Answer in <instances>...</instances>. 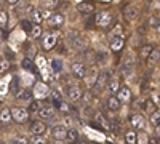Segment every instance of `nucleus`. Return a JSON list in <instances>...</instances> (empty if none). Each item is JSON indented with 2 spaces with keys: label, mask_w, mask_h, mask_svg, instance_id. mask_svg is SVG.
<instances>
[{
  "label": "nucleus",
  "mask_w": 160,
  "mask_h": 144,
  "mask_svg": "<svg viewBox=\"0 0 160 144\" xmlns=\"http://www.w3.org/2000/svg\"><path fill=\"white\" fill-rule=\"evenodd\" d=\"M160 61V50H152V53L148 56V64L149 66H154V64H157Z\"/></svg>",
  "instance_id": "bb28decb"
},
{
  "label": "nucleus",
  "mask_w": 160,
  "mask_h": 144,
  "mask_svg": "<svg viewBox=\"0 0 160 144\" xmlns=\"http://www.w3.org/2000/svg\"><path fill=\"white\" fill-rule=\"evenodd\" d=\"M98 75H99V72H98V67L96 66H91L90 69H87V74H85V83L88 85V87H93L95 85V82H96V78H98Z\"/></svg>",
  "instance_id": "6e6552de"
},
{
  "label": "nucleus",
  "mask_w": 160,
  "mask_h": 144,
  "mask_svg": "<svg viewBox=\"0 0 160 144\" xmlns=\"http://www.w3.org/2000/svg\"><path fill=\"white\" fill-rule=\"evenodd\" d=\"M87 133H88V136L90 138H93V139H98V141H104V135H101V133H95V132H91V128H87Z\"/></svg>",
  "instance_id": "c9c22d12"
},
{
  "label": "nucleus",
  "mask_w": 160,
  "mask_h": 144,
  "mask_svg": "<svg viewBox=\"0 0 160 144\" xmlns=\"http://www.w3.org/2000/svg\"><path fill=\"white\" fill-rule=\"evenodd\" d=\"M95 120H96V123L98 125H101L102 128H106V130H111V123L106 120V117L101 114V112H96L95 114Z\"/></svg>",
  "instance_id": "b1692460"
},
{
  "label": "nucleus",
  "mask_w": 160,
  "mask_h": 144,
  "mask_svg": "<svg viewBox=\"0 0 160 144\" xmlns=\"http://www.w3.org/2000/svg\"><path fill=\"white\" fill-rule=\"evenodd\" d=\"M50 95L53 96V99H55V101H59V102H61V93H59V90H53V91H50Z\"/></svg>",
  "instance_id": "49530a36"
},
{
  "label": "nucleus",
  "mask_w": 160,
  "mask_h": 144,
  "mask_svg": "<svg viewBox=\"0 0 160 144\" xmlns=\"http://www.w3.org/2000/svg\"><path fill=\"white\" fill-rule=\"evenodd\" d=\"M71 71H72V75H74L75 78H85V74H87V66H85L83 62L77 61V62H74L72 66H71Z\"/></svg>",
  "instance_id": "423d86ee"
},
{
  "label": "nucleus",
  "mask_w": 160,
  "mask_h": 144,
  "mask_svg": "<svg viewBox=\"0 0 160 144\" xmlns=\"http://www.w3.org/2000/svg\"><path fill=\"white\" fill-rule=\"evenodd\" d=\"M34 64L38 67V69H43V67H47L48 64H47V59L43 58V56H35V61H34Z\"/></svg>",
  "instance_id": "72a5a7b5"
},
{
  "label": "nucleus",
  "mask_w": 160,
  "mask_h": 144,
  "mask_svg": "<svg viewBox=\"0 0 160 144\" xmlns=\"http://www.w3.org/2000/svg\"><path fill=\"white\" fill-rule=\"evenodd\" d=\"M8 69H10V62L8 61H2V62H0V74L7 72Z\"/></svg>",
  "instance_id": "a18cd8bd"
},
{
  "label": "nucleus",
  "mask_w": 160,
  "mask_h": 144,
  "mask_svg": "<svg viewBox=\"0 0 160 144\" xmlns=\"http://www.w3.org/2000/svg\"><path fill=\"white\" fill-rule=\"evenodd\" d=\"M75 10H77L78 13H82V15H90V13H93L95 7H93L91 3L80 2V0H77V2H75Z\"/></svg>",
  "instance_id": "4468645a"
},
{
  "label": "nucleus",
  "mask_w": 160,
  "mask_h": 144,
  "mask_svg": "<svg viewBox=\"0 0 160 144\" xmlns=\"http://www.w3.org/2000/svg\"><path fill=\"white\" fill-rule=\"evenodd\" d=\"M111 22H112V15L109 11H101L96 16V26H99V27H109Z\"/></svg>",
  "instance_id": "39448f33"
},
{
  "label": "nucleus",
  "mask_w": 160,
  "mask_h": 144,
  "mask_svg": "<svg viewBox=\"0 0 160 144\" xmlns=\"http://www.w3.org/2000/svg\"><path fill=\"white\" fill-rule=\"evenodd\" d=\"M135 55L131 53V51H127L122 58V71L125 69H135Z\"/></svg>",
  "instance_id": "f8f14e48"
},
{
  "label": "nucleus",
  "mask_w": 160,
  "mask_h": 144,
  "mask_svg": "<svg viewBox=\"0 0 160 144\" xmlns=\"http://www.w3.org/2000/svg\"><path fill=\"white\" fill-rule=\"evenodd\" d=\"M80 144H88V142H80Z\"/></svg>",
  "instance_id": "4d7b16f0"
},
{
  "label": "nucleus",
  "mask_w": 160,
  "mask_h": 144,
  "mask_svg": "<svg viewBox=\"0 0 160 144\" xmlns=\"http://www.w3.org/2000/svg\"><path fill=\"white\" fill-rule=\"evenodd\" d=\"M125 142L127 144H136V132L135 130H128L125 133Z\"/></svg>",
  "instance_id": "c85d7f7f"
},
{
  "label": "nucleus",
  "mask_w": 160,
  "mask_h": 144,
  "mask_svg": "<svg viewBox=\"0 0 160 144\" xmlns=\"http://www.w3.org/2000/svg\"><path fill=\"white\" fill-rule=\"evenodd\" d=\"M123 45H125V38H123V35L111 38V50H112V51H120V50L123 48Z\"/></svg>",
  "instance_id": "6ab92c4d"
},
{
  "label": "nucleus",
  "mask_w": 160,
  "mask_h": 144,
  "mask_svg": "<svg viewBox=\"0 0 160 144\" xmlns=\"http://www.w3.org/2000/svg\"><path fill=\"white\" fill-rule=\"evenodd\" d=\"M138 15H139L138 7H135V5H128V7L125 8V18H127L128 21H135V19L138 18Z\"/></svg>",
  "instance_id": "a211bd4d"
},
{
  "label": "nucleus",
  "mask_w": 160,
  "mask_h": 144,
  "mask_svg": "<svg viewBox=\"0 0 160 144\" xmlns=\"http://www.w3.org/2000/svg\"><path fill=\"white\" fill-rule=\"evenodd\" d=\"M131 127H133V130H144V128H146V120H144V117L139 115V114L131 115Z\"/></svg>",
  "instance_id": "2eb2a0df"
},
{
  "label": "nucleus",
  "mask_w": 160,
  "mask_h": 144,
  "mask_svg": "<svg viewBox=\"0 0 160 144\" xmlns=\"http://www.w3.org/2000/svg\"><path fill=\"white\" fill-rule=\"evenodd\" d=\"M55 5H58V2H55V0H48V2L45 3V10H47V8H53Z\"/></svg>",
  "instance_id": "09e8293b"
},
{
  "label": "nucleus",
  "mask_w": 160,
  "mask_h": 144,
  "mask_svg": "<svg viewBox=\"0 0 160 144\" xmlns=\"http://www.w3.org/2000/svg\"><path fill=\"white\" fill-rule=\"evenodd\" d=\"M149 24H151V27L157 29L158 26H160V19H158V18H155V16H152V18L149 19Z\"/></svg>",
  "instance_id": "c03bdc74"
},
{
  "label": "nucleus",
  "mask_w": 160,
  "mask_h": 144,
  "mask_svg": "<svg viewBox=\"0 0 160 144\" xmlns=\"http://www.w3.org/2000/svg\"><path fill=\"white\" fill-rule=\"evenodd\" d=\"M50 71L53 74H61L64 71V59L59 58V56H55V58H51L50 59Z\"/></svg>",
  "instance_id": "20e7f679"
},
{
  "label": "nucleus",
  "mask_w": 160,
  "mask_h": 144,
  "mask_svg": "<svg viewBox=\"0 0 160 144\" xmlns=\"http://www.w3.org/2000/svg\"><path fill=\"white\" fill-rule=\"evenodd\" d=\"M108 90H109V93H111V95L118 93V90H120V82H118V78H117V77L111 78V82L108 83Z\"/></svg>",
  "instance_id": "4be33fe9"
},
{
  "label": "nucleus",
  "mask_w": 160,
  "mask_h": 144,
  "mask_svg": "<svg viewBox=\"0 0 160 144\" xmlns=\"http://www.w3.org/2000/svg\"><path fill=\"white\" fill-rule=\"evenodd\" d=\"M15 144H29V138L24 136V135H19V136H16Z\"/></svg>",
  "instance_id": "37998d69"
},
{
  "label": "nucleus",
  "mask_w": 160,
  "mask_h": 144,
  "mask_svg": "<svg viewBox=\"0 0 160 144\" xmlns=\"http://www.w3.org/2000/svg\"><path fill=\"white\" fill-rule=\"evenodd\" d=\"M82 95H83V91H82V88H78V87H71L69 91H68V98L72 102L80 101V99H82Z\"/></svg>",
  "instance_id": "dca6fc26"
},
{
  "label": "nucleus",
  "mask_w": 160,
  "mask_h": 144,
  "mask_svg": "<svg viewBox=\"0 0 160 144\" xmlns=\"http://www.w3.org/2000/svg\"><path fill=\"white\" fill-rule=\"evenodd\" d=\"M155 135H157V136H160V125H157V127H155Z\"/></svg>",
  "instance_id": "3c124183"
},
{
  "label": "nucleus",
  "mask_w": 160,
  "mask_h": 144,
  "mask_svg": "<svg viewBox=\"0 0 160 144\" xmlns=\"http://www.w3.org/2000/svg\"><path fill=\"white\" fill-rule=\"evenodd\" d=\"M16 99H19L22 102H31L32 101V91H29V90H19V91H16Z\"/></svg>",
  "instance_id": "412c9836"
},
{
  "label": "nucleus",
  "mask_w": 160,
  "mask_h": 144,
  "mask_svg": "<svg viewBox=\"0 0 160 144\" xmlns=\"http://www.w3.org/2000/svg\"><path fill=\"white\" fill-rule=\"evenodd\" d=\"M40 35H42V27H40L38 24H34L32 29H31V37L32 38H38Z\"/></svg>",
  "instance_id": "f704fd0d"
},
{
  "label": "nucleus",
  "mask_w": 160,
  "mask_h": 144,
  "mask_svg": "<svg viewBox=\"0 0 160 144\" xmlns=\"http://www.w3.org/2000/svg\"><path fill=\"white\" fill-rule=\"evenodd\" d=\"M13 119H11V111L8 107H2L0 109V122L2 123H10Z\"/></svg>",
  "instance_id": "5701e85b"
},
{
  "label": "nucleus",
  "mask_w": 160,
  "mask_h": 144,
  "mask_svg": "<svg viewBox=\"0 0 160 144\" xmlns=\"http://www.w3.org/2000/svg\"><path fill=\"white\" fill-rule=\"evenodd\" d=\"M29 130H31L32 136H45L47 127H45V123L42 120H35V122H32V125H31Z\"/></svg>",
  "instance_id": "1a4fd4ad"
},
{
  "label": "nucleus",
  "mask_w": 160,
  "mask_h": 144,
  "mask_svg": "<svg viewBox=\"0 0 160 144\" xmlns=\"http://www.w3.org/2000/svg\"><path fill=\"white\" fill-rule=\"evenodd\" d=\"M148 144H157V139H151V138H149V142H148Z\"/></svg>",
  "instance_id": "864d4df0"
},
{
  "label": "nucleus",
  "mask_w": 160,
  "mask_h": 144,
  "mask_svg": "<svg viewBox=\"0 0 160 144\" xmlns=\"http://www.w3.org/2000/svg\"><path fill=\"white\" fill-rule=\"evenodd\" d=\"M117 95H118L117 99H118L120 102H128V101L131 99V91H130V88H127V87H122V88H120Z\"/></svg>",
  "instance_id": "aec40b11"
},
{
  "label": "nucleus",
  "mask_w": 160,
  "mask_h": 144,
  "mask_svg": "<svg viewBox=\"0 0 160 144\" xmlns=\"http://www.w3.org/2000/svg\"><path fill=\"white\" fill-rule=\"evenodd\" d=\"M149 122L154 125V127H157V125H160V109H155L154 112H151V117H149Z\"/></svg>",
  "instance_id": "c756f323"
},
{
  "label": "nucleus",
  "mask_w": 160,
  "mask_h": 144,
  "mask_svg": "<svg viewBox=\"0 0 160 144\" xmlns=\"http://www.w3.org/2000/svg\"><path fill=\"white\" fill-rule=\"evenodd\" d=\"M8 5H10V7H18V5H19V2H18V0H10Z\"/></svg>",
  "instance_id": "8fccbe9b"
},
{
  "label": "nucleus",
  "mask_w": 160,
  "mask_h": 144,
  "mask_svg": "<svg viewBox=\"0 0 160 144\" xmlns=\"http://www.w3.org/2000/svg\"><path fill=\"white\" fill-rule=\"evenodd\" d=\"M37 114H38V117L42 120H51L53 117L56 115V109L53 107V106H50V104H42Z\"/></svg>",
  "instance_id": "f03ea898"
},
{
  "label": "nucleus",
  "mask_w": 160,
  "mask_h": 144,
  "mask_svg": "<svg viewBox=\"0 0 160 144\" xmlns=\"http://www.w3.org/2000/svg\"><path fill=\"white\" fill-rule=\"evenodd\" d=\"M66 132H68V128H66L62 123H58V125H55L51 128V136L56 141H64L66 139Z\"/></svg>",
  "instance_id": "9d476101"
},
{
  "label": "nucleus",
  "mask_w": 160,
  "mask_h": 144,
  "mask_svg": "<svg viewBox=\"0 0 160 144\" xmlns=\"http://www.w3.org/2000/svg\"><path fill=\"white\" fill-rule=\"evenodd\" d=\"M108 83H109V74H108V72H101V74L98 75V78H96V82H95V88L99 91V90H102Z\"/></svg>",
  "instance_id": "f3484780"
},
{
  "label": "nucleus",
  "mask_w": 160,
  "mask_h": 144,
  "mask_svg": "<svg viewBox=\"0 0 160 144\" xmlns=\"http://www.w3.org/2000/svg\"><path fill=\"white\" fill-rule=\"evenodd\" d=\"M77 139H78V132L75 128H68V132H66V141L68 142H77Z\"/></svg>",
  "instance_id": "393cba45"
},
{
  "label": "nucleus",
  "mask_w": 160,
  "mask_h": 144,
  "mask_svg": "<svg viewBox=\"0 0 160 144\" xmlns=\"http://www.w3.org/2000/svg\"><path fill=\"white\" fill-rule=\"evenodd\" d=\"M3 37H5V34H3V31H2V29H0V42L3 40Z\"/></svg>",
  "instance_id": "603ef678"
},
{
  "label": "nucleus",
  "mask_w": 160,
  "mask_h": 144,
  "mask_svg": "<svg viewBox=\"0 0 160 144\" xmlns=\"http://www.w3.org/2000/svg\"><path fill=\"white\" fill-rule=\"evenodd\" d=\"M136 142H138V144H148V142H149V136H148V133H146V132H139V133H136Z\"/></svg>",
  "instance_id": "7c9ffc66"
},
{
  "label": "nucleus",
  "mask_w": 160,
  "mask_h": 144,
  "mask_svg": "<svg viewBox=\"0 0 160 144\" xmlns=\"http://www.w3.org/2000/svg\"><path fill=\"white\" fill-rule=\"evenodd\" d=\"M66 22V16L62 15V13H51L50 18L47 19V24L48 26H62Z\"/></svg>",
  "instance_id": "9b49d317"
},
{
  "label": "nucleus",
  "mask_w": 160,
  "mask_h": 144,
  "mask_svg": "<svg viewBox=\"0 0 160 144\" xmlns=\"http://www.w3.org/2000/svg\"><path fill=\"white\" fill-rule=\"evenodd\" d=\"M50 15L51 13L48 11V10H42V8H34V11H32V21H35L37 24L38 22H42V21H47L48 18H50Z\"/></svg>",
  "instance_id": "0eeeda50"
},
{
  "label": "nucleus",
  "mask_w": 160,
  "mask_h": 144,
  "mask_svg": "<svg viewBox=\"0 0 160 144\" xmlns=\"http://www.w3.org/2000/svg\"><path fill=\"white\" fill-rule=\"evenodd\" d=\"M62 125H64L66 128H72V119H71V117H64Z\"/></svg>",
  "instance_id": "de8ad7c7"
},
{
  "label": "nucleus",
  "mask_w": 160,
  "mask_h": 144,
  "mask_svg": "<svg viewBox=\"0 0 160 144\" xmlns=\"http://www.w3.org/2000/svg\"><path fill=\"white\" fill-rule=\"evenodd\" d=\"M21 66H22L24 72H29V71L32 69V66H35V64H34V61H32V59H29L28 56H26V58L22 59V62H21Z\"/></svg>",
  "instance_id": "2f4dec72"
},
{
  "label": "nucleus",
  "mask_w": 160,
  "mask_h": 144,
  "mask_svg": "<svg viewBox=\"0 0 160 144\" xmlns=\"http://www.w3.org/2000/svg\"><path fill=\"white\" fill-rule=\"evenodd\" d=\"M7 24H8V11L0 10V26H7Z\"/></svg>",
  "instance_id": "4c0bfd02"
},
{
  "label": "nucleus",
  "mask_w": 160,
  "mask_h": 144,
  "mask_svg": "<svg viewBox=\"0 0 160 144\" xmlns=\"http://www.w3.org/2000/svg\"><path fill=\"white\" fill-rule=\"evenodd\" d=\"M21 77H22V80H21V83L24 85V87H29V85H32L34 83V75H32V72H21Z\"/></svg>",
  "instance_id": "a878e982"
},
{
  "label": "nucleus",
  "mask_w": 160,
  "mask_h": 144,
  "mask_svg": "<svg viewBox=\"0 0 160 144\" xmlns=\"http://www.w3.org/2000/svg\"><path fill=\"white\" fill-rule=\"evenodd\" d=\"M155 7H157V8H160V2H157V3H155Z\"/></svg>",
  "instance_id": "6e6d98bb"
},
{
  "label": "nucleus",
  "mask_w": 160,
  "mask_h": 144,
  "mask_svg": "<svg viewBox=\"0 0 160 144\" xmlns=\"http://www.w3.org/2000/svg\"><path fill=\"white\" fill-rule=\"evenodd\" d=\"M11 111V119L15 120V122H18V123H26L29 120V111L26 109V107H19V106H16V107H11L10 109Z\"/></svg>",
  "instance_id": "f257e3e1"
},
{
  "label": "nucleus",
  "mask_w": 160,
  "mask_h": 144,
  "mask_svg": "<svg viewBox=\"0 0 160 144\" xmlns=\"http://www.w3.org/2000/svg\"><path fill=\"white\" fill-rule=\"evenodd\" d=\"M40 72H42V77H43V80H51V71H50V67L47 66V67H43V69H40Z\"/></svg>",
  "instance_id": "a19ab883"
},
{
  "label": "nucleus",
  "mask_w": 160,
  "mask_h": 144,
  "mask_svg": "<svg viewBox=\"0 0 160 144\" xmlns=\"http://www.w3.org/2000/svg\"><path fill=\"white\" fill-rule=\"evenodd\" d=\"M56 43H58V34H56V32L47 34V35L43 37V42H42V45H43L45 50H51Z\"/></svg>",
  "instance_id": "ddd939ff"
},
{
  "label": "nucleus",
  "mask_w": 160,
  "mask_h": 144,
  "mask_svg": "<svg viewBox=\"0 0 160 144\" xmlns=\"http://www.w3.org/2000/svg\"><path fill=\"white\" fill-rule=\"evenodd\" d=\"M152 50H154V47H152V45H146V47H142V48H141V56L148 59V56L152 53Z\"/></svg>",
  "instance_id": "e433bc0d"
},
{
  "label": "nucleus",
  "mask_w": 160,
  "mask_h": 144,
  "mask_svg": "<svg viewBox=\"0 0 160 144\" xmlns=\"http://www.w3.org/2000/svg\"><path fill=\"white\" fill-rule=\"evenodd\" d=\"M2 104H3V99H2V98H0V107H2Z\"/></svg>",
  "instance_id": "5fc2aeb1"
},
{
  "label": "nucleus",
  "mask_w": 160,
  "mask_h": 144,
  "mask_svg": "<svg viewBox=\"0 0 160 144\" xmlns=\"http://www.w3.org/2000/svg\"><path fill=\"white\" fill-rule=\"evenodd\" d=\"M122 31H123V26H122V24H115V27L111 31L109 37H111V38H114V37H120V35H122Z\"/></svg>",
  "instance_id": "473e14b6"
},
{
  "label": "nucleus",
  "mask_w": 160,
  "mask_h": 144,
  "mask_svg": "<svg viewBox=\"0 0 160 144\" xmlns=\"http://www.w3.org/2000/svg\"><path fill=\"white\" fill-rule=\"evenodd\" d=\"M120 107V101L117 99V96H109L108 99V109L109 111H118Z\"/></svg>",
  "instance_id": "cd10ccee"
},
{
  "label": "nucleus",
  "mask_w": 160,
  "mask_h": 144,
  "mask_svg": "<svg viewBox=\"0 0 160 144\" xmlns=\"http://www.w3.org/2000/svg\"><path fill=\"white\" fill-rule=\"evenodd\" d=\"M24 31H15V32H13V35H11V40H13V38H16V42H22L24 40Z\"/></svg>",
  "instance_id": "58836bf2"
},
{
  "label": "nucleus",
  "mask_w": 160,
  "mask_h": 144,
  "mask_svg": "<svg viewBox=\"0 0 160 144\" xmlns=\"http://www.w3.org/2000/svg\"><path fill=\"white\" fill-rule=\"evenodd\" d=\"M32 96H35L37 99L47 98V96H50V88L45 83H35L34 90H32Z\"/></svg>",
  "instance_id": "7ed1b4c3"
},
{
  "label": "nucleus",
  "mask_w": 160,
  "mask_h": 144,
  "mask_svg": "<svg viewBox=\"0 0 160 144\" xmlns=\"http://www.w3.org/2000/svg\"><path fill=\"white\" fill-rule=\"evenodd\" d=\"M8 93V83H5L3 80H0V98H3Z\"/></svg>",
  "instance_id": "79ce46f5"
},
{
  "label": "nucleus",
  "mask_w": 160,
  "mask_h": 144,
  "mask_svg": "<svg viewBox=\"0 0 160 144\" xmlns=\"http://www.w3.org/2000/svg\"><path fill=\"white\" fill-rule=\"evenodd\" d=\"M29 142H32V144H47V139H45V136H32L29 139Z\"/></svg>",
  "instance_id": "ea45409f"
}]
</instances>
